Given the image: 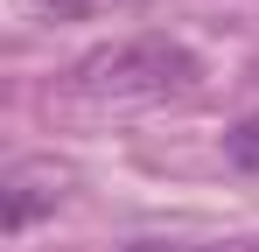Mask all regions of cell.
Returning <instances> with one entry per match:
<instances>
[{"label": "cell", "mask_w": 259, "mask_h": 252, "mask_svg": "<svg viewBox=\"0 0 259 252\" xmlns=\"http://www.w3.org/2000/svg\"><path fill=\"white\" fill-rule=\"evenodd\" d=\"M203 84V56L175 35H126V42H105L70 63L63 77V98L70 105H168V98H189Z\"/></svg>", "instance_id": "6da1fadb"}, {"label": "cell", "mask_w": 259, "mask_h": 252, "mask_svg": "<svg viewBox=\"0 0 259 252\" xmlns=\"http://www.w3.org/2000/svg\"><path fill=\"white\" fill-rule=\"evenodd\" d=\"M56 196H63V168L56 161H14L0 175V224H7V238L35 231L56 210Z\"/></svg>", "instance_id": "7a4b0ae2"}, {"label": "cell", "mask_w": 259, "mask_h": 252, "mask_svg": "<svg viewBox=\"0 0 259 252\" xmlns=\"http://www.w3.org/2000/svg\"><path fill=\"white\" fill-rule=\"evenodd\" d=\"M105 7H126V0H28L35 21H91V14H105Z\"/></svg>", "instance_id": "3957f363"}, {"label": "cell", "mask_w": 259, "mask_h": 252, "mask_svg": "<svg viewBox=\"0 0 259 252\" xmlns=\"http://www.w3.org/2000/svg\"><path fill=\"white\" fill-rule=\"evenodd\" d=\"M224 154H231V168L259 175V119H238V126H231V133H224Z\"/></svg>", "instance_id": "277c9868"}, {"label": "cell", "mask_w": 259, "mask_h": 252, "mask_svg": "<svg viewBox=\"0 0 259 252\" xmlns=\"http://www.w3.org/2000/svg\"><path fill=\"white\" fill-rule=\"evenodd\" d=\"M126 252H259V238H210V245H168V238H140Z\"/></svg>", "instance_id": "5b68a950"}, {"label": "cell", "mask_w": 259, "mask_h": 252, "mask_svg": "<svg viewBox=\"0 0 259 252\" xmlns=\"http://www.w3.org/2000/svg\"><path fill=\"white\" fill-rule=\"evenodd\" d=\"M252 84H259V56H252Z\"/></svg>", "instance_id": "8992f818"}]
</instances>
